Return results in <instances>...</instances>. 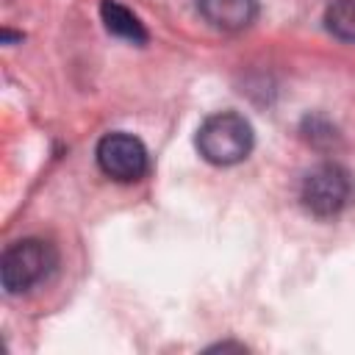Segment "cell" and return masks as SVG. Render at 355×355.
<instances>
[{
    "mask_svg": "<svg viewBox=\"0 0 355 355\" xmlns=\"http://www.w3.org/2000/svg\"><path fill=\"white\" fill-rule=\"evenodd\" d=\"M324 25L341 42H355V0H333L324 11Z\"/></svg>",
    "mask_w": 355,
    "mask_h": 355,
    "instance_id": "obj_7",
    "label": "cell"
},
{
    "mask_svg": "<svg viewBox=\"0 0 355 355\" xmlns=\"http://www.w3.org/2000/svg\"><path fill=\"white\" fill-rule=\"evenodd\" d=\"M197 153L214 166H233L252 153V125L236 111H216L205 116L194 136Z\"/></svg>",
    "mask_w": 355,
    "mask_h": 355,
    "instance_id": "obj_1",
    "label": "cell"
},
{
    "mask_svg": "<svg viewBox=\"0 0 355 355\" xmlns=\"http://www.w3.org/2000/svg\"><path fill=\"white\" fill-rule=\"evenodd\" d=\"M197 11L216 31H244L258 14V0H197Z\"/></svg>",
    "mask_w": 355,
    "mask_h": 355,
    "instance_id": "obj_5",
    "label": "cell"
},
{
    "mask_svg": "<svg viewBox=\"0 0 355 355\" xmlns=\"http://www.w3.org/2000/svg\"><path fill=\"white\" fill-rule=\"evenodd\" d=\"M94 155H97V166L103 169V175H108L111 180H119V183L139 180L150 166L147 147L141 144V139H136L133 133H125V130L105 133L97 141Z\"/></svg>",
    "mask_w": 355,
    "mask_h": 355,
    "instance_id": "obj_4",
    "label": "cell"
},
{
    "mask_svg": "<svg viewBox=\"0 0 355 355\" xmlns=\"http://www.w3.org/2000/svg\"><path fill=\"white\" fill-rule=\"evenodd\" d=\"M100 17H103V25H105L108 33H114V36H119L125 42H133V44H144L147 42L144 25L139 22V17L128 6H122L116 0H103L100 3Z\"/></svg>",
    "mask_w": 355,
    "mask_h": 355,
    "instance_id": "obj_6",
    "label": "cell"
},
{
    "mask_svg": "<svg viewBox=\"0 0 355 355\" xmlns=\"http://www.w3.org/2000/svg\"><path fill=\"white\" fill-rule=\"evenodd\" d=\"M352 194H355L352 175L341 164H333V161L313 166L302 178V186H300L302 208L313 216H322V219L344 211L349 205Z\"/></svg>",
    "mask_w": 355,
    "mask_h": 355,
    "instance_id": "obj_3",
    "label": "cell"
},
{
    "mask_svg": "<svg viewBox=\"0 0 355 355\" xmlns=\"http://www.w3.org/2000/svg\"><path fill=\"white\" fill-rule=\"evenodd\" d=\"M58 266V252L44 239H19L0 258V283L8 294H22L44 283Z\"/></svg>",
    "mask_w": 355,
    "mask_h": 355,
    "instance_id": "obj_2",
    "label": "cell"
}]
</instances>
